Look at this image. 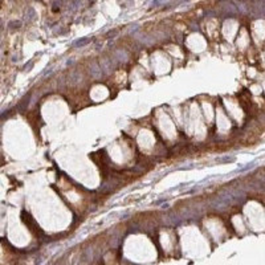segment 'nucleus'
Segmentation results:
<instances>
[{"label":"nucleus","instance_id":"obj_1","mask_svg":"<svg viewBox=\"0 0 265 265\" xmlns=\"http://www.w3.org/2000/svg\"><path fill=\"white\" fill-rule=\"evenodd\" d=\"M9 25H16V28H19V25H20V21H16V23H11Z\"/></svg>","mask_w":265,"mask_h":265}]
</instances>
